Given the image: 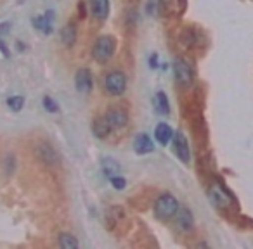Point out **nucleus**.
I'll return each instance as SVG.
<instances>
[{
	"instance_id": "1",
	"label": "nucleus",
	"mask_w": 253,
	"mask_h": 249,
	"mask_svg": "<svg viewBox=\"0 0 253 249\" xmlns=\"http://www.w3.org/2000/svg\"><path fill=\"white\" fill-rule=\"evenodd\" d=\"M179 201L172 194H162L155 203V214L162 221L172 220L179 213Z\"/></svg>"
},
{
	"instance_id": "2",
	"label": "nucleus",
	"mask_w": 253,
	"mask_h": 249,
	"mask_svg": "<svg viewBox=\"0 0 253 249\" xmlns=\"http://www.w3.org/2000/svg\"><path fill=\"white\" fill-rule=\"evenodd\" d=\"M116 49V42L113 36L109 35H102L95 40L94 47H92V56L97 63H108L109 59L113 57Z\"/></svg>"
},
{
	"instance_id": "3",
	"label": "nucleus",
	"mask_w": 253,
	"mask_h": 249,
	"mask_svg": "<svg viewBox=\"0 0 253 249\" xmlns=\"http://www.w3.org/2000/svg\"><path fill=\"white\" fill-rule=\"evenodd\" d=\"M104 88L109 95L118 97L126 88V76L122 71H111V73H108L104 78Z\"/></svg>"
},
{
	"instance_id": "4",
	"label": "nucleus",
	"mask_w": 253,
	"mask_h": 249,
	"mask_svg": "<svg viewBox=\"0 0 253 249\" xmlns=\"http://www.w3.org/2000/svg\"><path fill=\"white\" fill-rule=\"evenodd\" d=\"M208 197L217 208H231L236 204V199L218 183H211V187L208 189Z\"/></svg>"
},
{
	"instance_id": "5",
	"label": "nucleus",
	"mask_w": 253,
	"mask_h": 249,
	"mask_svg": "<svg viewBox=\"0 0 253 249\" xmlns=\"http://www.w3.org/2000/svg\"><path fill=\"white\" fill-rule=\"evenodd\" d=\"M35 152H37V158H39L43 165L52 166V168L59 165V152H57L56 149L49 144V142H42V144H39L35 149Z\"/></svg>"
},
{
	"instance_id": "6",
	"label": "nucleus",
	"mask_w": 253,
	"mask_h": 249,
	"mask_svg": "<svg viewBox=\"0 0 253 249\" xmlns=\"http://www.w3.org/2000/svg\"><path fill=\"white\" fill-rule=\"evenodd\" d=\"M172 142H173V151H175L177 158L187 165V163L191 161V149H189V144H187L186 135H184L182 132H177V134H173Z\"/></svg>"
},
{
	"instance_id": "7",
	"label": "nucleus",
	"mask_w": 253,
	"mask_h": 249,
	"mask_svg": "<svg viewBox=\"0 0 253 249\" xmlns=\"http://www.w3.org/2000/svg\"><path fill=\"white\" fill-rule=\"evenodd\" d=\"M173 74H175V80L179 81L180 85H191L194 80V74H193V70L191 66L182 59H175L173 63Z\"/></svg>"
},
{
	"instance_id": "8",
	"label": "nucleus",
	"mask_w": 253,
	"mask_h": 249,
	"mask_svg": "<svg viewBox=\"0 0 253 249\" xmlns=\"http://www.w3.org/2000/svg\"><path fill=\"white\" fill-rule=\"evenodd\" d=\"M75 87L80 94H88L94 87V78L88 68H82L77 71V76H75Z\"/></svg>"
},
{
	"instance_id": "9",
	"label": "nucleus",
	"mask_w": 253,
	"mask_h": 249,
	"mask_svg": "<svg viewBox=\"0 0 253 249\" xmlns=\"http://www.w3.org/2000/svg\"><path fill=\"white\" fill-rule=\"evenodd\" d=\"M106 119L109 121L113 130H120V128L126 127V123H128V114L126 111H123L122 107H111L106 114Z\"/></svg>"
},
{
	"instance_id": "10",
	"label": "nucleus",
	"mask_w": 253,
	"mask_h": 249,
	"mask_svg": "<svg viewBox=\"0 0 253 249\" xmlns=\"http://www.w3.org/2000/svg\"><path fill=\"white\" fill-rule=\"evenodd\" d=\"M134 151L141 156H146V154H151L155 151V142L151 141L148 134H141L135 137L134 141Z\"/></svg>"
},
{
	"instance_id": "11",
	"label": "nucleus",
	"mask_w": 253,
	"mask_h": 249,
	"mask_svg": "<svg viewBox=\"0 0 253 249\" xmlns=\"http://www.w3.org/2000/svg\"><path fill=\"white\" fill-rule=\"evenodd\" d=\"M111 125H109V121L106 119V116H102V118H97L94 121V125H92V134L95 135L97 139H106L109 134H111Z\"/></svg>"
},
{
	"instance_id": "12",
	"label": "nucleus",
	"mask_w": 253,
	"mask_h": 249,
	"mask_svg": "<svg viewBox=\"0 0 253 249\" xmlns=\"http://www.w3.org/2000/svg\"><path fill=\"white\" fill-rule=\"evenodd\" d=\"M90 11L95 19H106L109 14V0H90Z\"/></svg>"
},
{
	"instance_id": "13",
	"label": "nucleus",
	"mask_w": 253,
	"mask_h": 249,
	"mask_svg": "<svg viewBox=\"0 0 253 249\" xmlns=\"http://www.w3.org/2000/svg\"><path fill=\"white\" fill-rule=\"evenodd\" d=\"M155 139L162 145H169V142H172V139H173V130L170 128V125H167V123H160L155 130Z\"/></svg>"
},
{
	"instance_id": "14",
	"label": "nucleus",
	"mask_w": 253,
	"mask_h": 249,
	"mask_svg": "<svg viewBox=\"0 0 253 249\" xmlns=\"http://www.w3.org/2000/svg\"><path fill=\"white\" fill-rule=\"evenodd\" d=\"M177 227L182 232H189L194 227V218L187 208H179V218H177Z\"/></svg>"
},
{
	"instance_id": "15",
	"label": "nucleus",
	"mask_w": 253,
	"mask_h": 249,
	"mask_svg": "<svg viewBox=\"0 0 253 249\" xmlns=\"http://www.w3.org/2000/svg\"><path fill=\"white\" fill-rule=\"evenodd\" d=\"M52 19H54V12L49 11L47 14H43L42 18L33 19V23H35V26L40 30V32L50 33V32H52Z\"/></svg>"
},
{
	"instance_id": "16",
	"label": "nucleus",
	"mask_w": 253,
	"mask_h": 249,
	"mask_svg": "<svg viewBox=\"0 0 253 249\" xmlns=\"http://www.w3.org/2000/svg\"><path fill=\"white\" fill-rule=\"evenodd\" d=\"M155 106H156V109H158L160 114H169L170 104H169V97H167L165 92L160 90L158 94L155 95Z\"/></svg>"
},
{
	"instance_id": "17",
	"label": "nucleus",
	"mask_w": 253,
	"mask_h": 249,
	"mask_svg": "<svg viewBox=\"0 0 253 249\" xmlns=\"http://www.w3.org/2000/svg\"><path fill=\"white\" fill-rule=\"evenodd\" d=\"M61 36H63V42L66 43L68 47L73 45L75 40H77V30H75L73 25H68L63 28V32H61Z\"/></svg>"
},
{
	"instance_id": "18",
	"label": "nucleus",
	"mask_w": 253,
	"mask_h": 249,
	"mask_svg": "<svg viewBox=\"0 0 253 249\" xmlns=\"http://www.w3.org/2000/svg\"><path fill=\"white\" fill-rule=\"evenodd\" d=\"M102 170H104V173L108 177H113L120 172V165L115 161V159L106 158V159H102Z\"/></svg>"
},
{
	"instance_id": "19",
	"label": "nucleus",
	"mask_w": 253,
	"mask_h": 249,
	"mask_svg": "<svg viewBox=\"0 0 253 249\" xmlns=\"http://www.w3.org/2000/svg\"><path fill=\"white\" fill-rule=\"evenodd\" d=\"M59 246L63 249H77L78 248V241L70 234H61L59 237Z\"/></svg>"
},
{
	"instance_id": "20",
	"label": "nucleus",
	"mask_w": 253,
	"mask_h": 249,
	"mask_svg": "<svg viewBox=\"0 0 253 249\" xmlns=\"http://www.w3.org/2000/svg\"><path fill=\"white\" fill-rule=\"evenodd\" d=\"M7 106L11 111H21L23 106H25V97L23 95H12V97L7 99Z\"/></svg>"
},
{
	"instance_id": "21",
	"label": "nucleus",
	"mask_w": 253,
	"mask_h": 249,
	"mask_svg": "<svg viewBox=\"0 0 253 249\" xmlns=\"http://www.w3.org/2000/svg\"><path fill=\"white\" fill-rule=\"evenodd\" d=\"M42 104H43V107H45V111L52 112V114L59 111V106H57V102H54V99L49 97V95H45V97L42 99Z\"/></svg>"
},
{
	"instance_id": "22",
	"label": "nucleus",
	"mask_w": 253,
	"mask_h": 249,
	"mask_svg": "<svg viewBox=\"0 0 253 249\" xmlns=\"http://www.w3.org/2000/svg\"><path fill=\"white\" fill-rule=\"evenodd\" d=\"M109 183H111L116 190H123L126 187V180L123 178V177H118V175L109 177Z\"/></svg>"
},
{
	"instance_id": "23",
	"label": "nucleus",
	"mask_w": 253,
	"mask_h": 249,
	"mask_svg": "<svg viewBox=\"0 0 253 249\" xmlns=\"http://www.w3.org/2000/svg\"><path fill=\"white\" fill-rule=\"evenodd\" d=\"M9 32H11V25L9 23H2L0 25V36H5Z\"/></svg>"
},
{
	"instance_id": "24",
	"label": "nucleus",
	"mask_w": 253,
	"mask_h": 249,
	"mask_svg": "<svg viewBox=\"0 0 253 249\" xmlns=\"http://www.w3.org/2000/svg\"><path fill=\"white\" fill-rule=\"evenodd\" d=\"M0 52H4V56H5V57H9V56H11V52H9L7 45H5V43L2 42V40H0Z\"/></svg>"
},
{
	"instance_id": "25",
	"label": "nucleus",
	"mask_w": 253,
	"mask_h": 249,
	"mask_svg": "<svg viewBox=\"0 0 253 249\" xmlns=\"http://www.w3.org/2000/svg\"><path fill=\"white\" fill-rule=\"evenodd\" d=\"M149 63H151V66H156V64H158V56L155 54V56L151 57V61H149Z\"/></svg>"
}]
</instances>
